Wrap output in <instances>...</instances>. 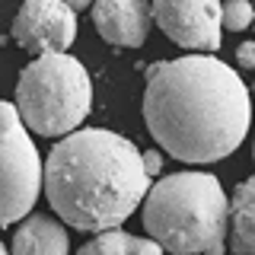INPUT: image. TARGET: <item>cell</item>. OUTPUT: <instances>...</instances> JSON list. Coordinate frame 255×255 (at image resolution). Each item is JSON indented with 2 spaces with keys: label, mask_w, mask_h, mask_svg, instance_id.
<instances>
[{
  "label": "cell",
  "mask_w": 255,
  "mask_h": 255,
  "mask_svg": "<svg viewBox=\"0 0 255 255\" xmlns=\"http://www.w3.org/2000/svg\"><path fill=\"white\" fill-rule=\"evenodd\" d=\"M143 122L169 156L217 163L243 143L252 102L230 64L211 54H185L147 70Z\"/></svg>",
  "instance_id": "obj_1"
},
{
  "label": "cell",
  "mask_w": 255,
  "mask_h": 255,
  "mask_svg": "<svg viewBox=\"0 0 255 255\" xmlns=\"http://www.w3.org/2000/svg\"><path fill=\"white\" fill-rule=\"evenodd\" d=\"M159 156L106 128H80L45 163V195L61 223L83 233L118 230L143 204Z\"/></svg>",
  "instance_id": "obj_2"
},
{
  "label": "cell",
  "mask_w": 255,
  "mask_h": 255,
  "mask_svg": "<svg viewBox=\"0 0 255 255\" xmlns=\"http://www.w3.org/2000/svg\"><path fill=\"white\" fill-rule=\"evenodd\" d=\"M143 230L172 255H227L230 198L211 172H172L143 198Z\"/></svg>",
  "instance_id": "obj_3"
},
{
  "label": "cell",
  "mask_w": 255,
  "mask_h": 255,
  "mask_svg": "<svg viewBox=\"0 0 255 255\" xmlns=\"http://www.w3.org/2000/svg\"><path fill=\"white\" fill-rule=\"evenodd\" d=\"M16 112L29 131L67 137L80 131L93 106V83L74 54H42L19 74Z\"/></svg>",
  "instance_id": "obj_4"
},
{
  "label": "cell",
  "mask_w": 255,
  "mask_h": 255,
  "mask_svg": "<svg viewBox=\"0 0 255 255\" xmlns=\"http://www.w3.org/2000/svg\"><path fill=\"white\" fill-rule=\"evenodd\" d=\"M45 188V163L13 102H0V227L26 220Z\"/></svg>",
  "instance_id": "obj_5"
},
{
  "label": "cell",
  "mask_w": 255,
  "mask_h": 255,
  "mask_svg": "<svg viewBox=\"0 0 255 255\" xmlns=\"http://www.w3.org/2000/svg\"><path fill=\"white\" fill-rule=\"evenodd\" d=\"M153 22L169 42L191 51H217L223 38V0H153Z\"/></svg>",
  "instance_id": "obj_6"
},
{
  "label": "cell",
  "mask_w": 255,
  "mask_h": 255,
  "mask_svg": "<svg viewBox=\"0 0 255 255\" xmlns=\"http://www.w3.org/2000/svg\"><path fill=\"white\" fill-rule=\"evenodd\" d=\"M13 38L29 54H67L77 38V13L64 0H26L16 10Z\"/></svg>",
  "instance_id": "obj_7"
},
{
  "label": "cell",
  "mask_w": 255,
  "mask_h": 255,
  "mask_svg": "<svg viewBox=\"0 0 255 255\" xmlns=\"http://www.w3.org/2000/svg\"><path fill=\"white\" fill-rule=\"evenodd\" d=\"M150 22V0H96L93 3V26L106 42L122 48H140L147 42Z\"/></svg>",
  "instance_id": "obj_8"
},
{
  "label": "cell",
  "mask_w": 255,
  "mask_h": 255,
  "mask_svg": "<svg viewBox=\"0 0 255 255\" xmlns=\"http://www.w3.org/2000/svg\"><path fill=\"white\" fill-rule=\"evenodd\" d=\"M10 255H70V233L58 217L29 214L13 233Z\"/></svg>",
  "instance_id": "obj_9"
},
{
  "label": "cell",
  "mask_w": 255,
  "mask_h": 255,
  "mask_svg": "<svg viewBox=\"0 0 255 255\" xmlns=\"http://www.w3.org/2000/svg\"><path fill=\"white\" fill-rule=\"evenodd\" d=\"M230 252L255 255V175L239 182L230 198Z\"/></svg>",
  "instance_id": "obj_10"
},
{
  "label": "cell",
  "mask_w": 255,
  "mask_h": 255,
  "mask_svg": "<svg viewBox=\"0 0 255 255\" xmlns=\"http://www.w3.org/2000/svg\"><path fill=\"white\" fill-rule=\"evenodd\" d=\"M77 255H163V249L150 236H131L125 230H106L93 236Z\"/></svg>",
  "instance_id": "obj_11"
},
{
  "label": "cell",
  "mask_w": 255,
  "mask_h": 255,
  "mask_svg": "<svg viewBox=\"0 0 255 255\" xmlns=\"http://www.w3.org/2000/svg\"><path fill=\"white\" fill-rule=\"evenodd\" d=\"M223 29H230V32H243V29H249L252 26V19H255V6L249 3V0H227L223 3Z\"/></svg>",
  "instance_id": "obj_12"
},
{
  "label": "cell",
  "mask_w": 255,
  "mask_h": 255,
  "mask_svg": "<svg viewBox=\"0 0 255 255\" xmlns=\"http://www.w3.org/2000/svg\"><path fill=\"white\" fill-rule=\"evenodd\" d=\"M236 61H239V67H246V70H255V42H243L236 48Z\"/></svg>",
  "instance_id": "obj_13"
},
{
  "label": "cell",
  "mask_w": 255,
  "mask_h": 255,
  "mask_svg": "<svg viewBox=\"0 0 255 255\" xmlns=\"http://www.w3.org/2000/svg\"><path fill=\"white\" fill-rule=\"evenodd\" d=\"M64 3H67V6H70L74 13H80V10H86V6H93L96 0H64Z\"/></svg>",
  "instance_id": "obj_14"
},
{
  "label": "cell",
  "mask_w": 255,
  "mask_h": 255,
  "mask_svg": "<svg viewBox=\"0 0 255 255\" xmlns=\"http://www.w3.org/2000/svg\"><path fill=\"white\" fill-rule=\"evenodd\" d=\"M0 255H10V252H6V246H3V243H0Z\"/></svg>",
  "instance_id": "obj_15"
},
{
  "label": "cell",
  "mask_w": 255,
  "mask_h": 255,
  "mask_svg": "<svg viewBox=\"0 0 255 255\" xmlns=\"http://www.w3.org/2000/svg\"><path fill=\"white\" fill-rule=\"evenodd\" d=\"M252 163H255V137H252Z\"/></svg>",
  "instance_id": "obj_16"
},
{
  "label": "cell",
  "mask_w": 255,
  "mask_h": 255,
  "mask_svg": "<svg viewBox=\"0 0 255 255\" xmlns=\"http://www.w3.org/2000/svg\"><path fill=\"white\" fill-rule=\"evenodd\" d=\"M252 29H255V19H252Z\"/></svg>",
  "instance_id": "obj_17"
}]
</instances>
